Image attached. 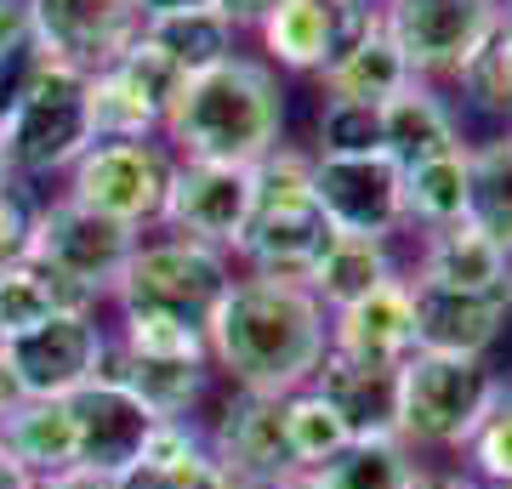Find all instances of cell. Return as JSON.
Wrapping results in <instances>:
<instances>
[{"instance_id":"46","label":"cell","mask_w":512,"mask_h":489,"mask_svg":"<svg viewBox=\"0 0 512 489\" xmlns=\"http://www.w3.org/2000/svg\"><path fill=\"white\" fill-rule=\"evenodd\" d=\"M23 404V387H18V376H12V364H6V347H0V421L12 416Z\"/></svg>"},{"instance_id":"44","label":"cell","mask_w":512,"mask_h":489,"mask_svg":"<svg viewBox=\"0 0 512 489\" xmlns=\"http://www.w3.org/2000/svg\"><path fill=\"white\" fill-rule=\"evenodd\" d=\"M404 489H478L467 472H433V467H416V478Z\"/></svg>"},{"instance_id":"45","label":"cell","mask_w":512,"mask_h":489,"mask_svg":"<svg viewBox=\"0 0 512 489\" xmlns=\"http://www.w3.org/2000/svg\"><path fill=\"white\" fill-rule=\"evenodd\" d=\"M490 57H495V69L507 74V86H512V12H501V29H495V40H490Z\"/></svg>"},{"instance_id":"29","label":"cell","mask_w":512,"mask_h":489,"mask_svg":"<svg viewBox=\"0 0 512 489\" xmlns=\"http://www.w3.org/2000/svg\"><path fill=\"white\" fill-rule=\"evenodd\" d=\"M234 35H239V29L222 18L217 6L143 23V40L154 46V52L171 57L188 80H194V74H205V69H217V63H228V57H234Z\"/></svg>"},{"instance_id":"13","label":"cell","mask_w":512,"mask_h":489,"mask_svg":"<svg viewBox=\"0 0 512 489\" xmlns=\"http://www.w3.org/2000/svg\"><path fill=\"white\" fill-rule=\"evenodd\" d=\"M29 29L52 63L97 74L137 40L143 23L131 0H29Z\"/></svg>"},{"instance_id":"19","label":"cell","mask_w":512,"mask_h":489,"mask_svg":"<svg viewBox=\"0 0 512 489\" xmlns=\"http://www.w3.org/2000/svg\"><path fill=\"white\" fill-rule=\"evenodd\" d=\"M330 353L365 364H404L416 353V319H410V279H387L365 302L330 313Z\"/></svg>"},{"instance_id":"49","label":"cell","mask_w":512,"mask_h":489,"mask_svg":"<svg viewBox=\"0 0 512 489\" xmlns=\"http://www.w3.org/2000/svg\"><path fill=\"white\" fill-rule=\"evenodd\" d=\"M336 12H376V0H330Z\"/></svg>"},{"instance_id":"30","label":"cell","mask_w":512,"mask_h":489,"mask_svg":"<svg viewBox=\"0 0 512 489\" xmlns=\"http://www.w3.org/2000/svg\"><path fill=\"white\" fill-rule=\"evenodd\" d=\"M399 188H404V222H421L427 234L450 228V222H467V148L404 165Z\"/></svg>"},{"instance_id":"39","label":"cell","mask_w":512,"mask_h":489,"mask_svg":"<svg viewBox=\"0 0 512 489\" xmlns=\"http://www.w3.org/2000/svg\"><path fill=\"white\" fill-rule=\"evenodd\" d=\"M29 245V205L18 200V188H0V268L18 262Z\"/></svg>"},{"instance_id":"11","label":"cell","mask_w":512,"mask_h":489,"mask_svg":"<svg viewBox=\"0 0 512 489\" xmlns=\"http://www.w3.org/2000/svg\"><path fill=\"white\" fill-rule=\"evenodd\" d=\"M6 347V364L18 376L23 399H69L86 381L103 376V359H109V330L97 313H57L29 336H12Z\"/></svg>"},{"instance_id":"1","label":"cell","mask_w":512,"mask_h":489,"mask_svg":"<svg viewBox=\"0 0 512 489\" xmlns=\"http://www.w3.org/2000/svg\"><path fill=\"white\" fill-rule=\"evenodd\" d=\"M205 342H211V370H222L239 393L285 399L296 387H308L313 370L325 364L330 313L319 308L308 285L245 273L222 296Z\"/></svg>"},{"instance_id":"53","label":"cell","mask_w":512,"mask_h":489,"mask_svg":"<svg viewBox=\"0 0 512 489\" xmlns=\"http://www.w3.org/2000/svg\"><path fill=\"white\" fill-rule=\"evenodd\" d=\"M501 12H512V0H507V6H501Z\"/></svg>"},{"instance_id":"34","label":"cell","mask_w":512,"mask_h":489,"mask_svg":"<svg viewBox=\"0 0 512 489\" xmlns=\"http://www.w3.org/2000/svg\"><path fill=\"white\" fill-rule=\"evenodd\" d=\"M319 154H330V160L382 154V103L325 97V109H319Z\"/></svg>"},{"instance_id":"24","label":"cell","mask_w":512,"mask_h":489,"mask_svg":"<svg viewBox=\"0 0 512 489\" xmlns=\"http://www.w3.org/2000/svg\"><path fill=\"white\" fill-rule=\"evenodd\" d=\"M57 313H97V302L86 290H74L69 279H57L52 268L29 262V256L0 268V342L29 336V330H40Z\"/></svg>"},{"instance_id":"56","label":"cell","mask_w":512,"mask_h":489,"mask_svg":"<svg viewBox=\"0 0 512 489\" xmlns=\"http://www.w3.org/2000/svg\"><path fill=\"white\" fill-rule=\"evenodd\" d=\"M478 489H484V484H478Z\"/></svg>"},{"instance_id":"18","label":"cell","mask_w":512,"mask_h":489,"mask_svg":"<svg viewBox=\"0 0 512 489\" xmlns=\"http://www.w3.org/2000/svg\"><path fill=\"white\" fill-rule=\"evenodd\" d=\"M342 416L348 438H399V364H365L348 353H325L308 381Z\"/></svg>"},{"instance_id":"21","label":"cell","mask_w":512,"mask_h":489,"mask_svg":"<svg viewBox=\"0 0 512 489\" xmlns=\"http://www.w3.org/2000/svg\"><path fill=\"white\" fill-rule=\"evenodd\" d=\"M103 381H120L131 399L154 410L160 421H188L200 410L205 387H211V364L205 359H143L109 336V359H103Z\"/></svg>"},{"instance_id":"31","label":"cell","mask_w":512,"mask_h":489,"mask_svg":"<svg viewBox=\"0 0 512 489\" xmlns=\"http://www.w3.org/2000/svg\"><path fill=\"white\" fill-rule=\"evenodd\" d=\"M467 222L484 228L512 256V143L507 137L467 148Z\"/></svg>"},{"instance_id":"12","label":"cell","mask_w":512,"mask_h":489,"mask_svg":"<svg viewBox=\"0 0 512 489\" xmlns=\"http://www.w3.org/2000/svg\"><path fill=\"white\" fill-rule=\"evenodd\" d=\"M313 200L330 217L336 234H359V239H393V228L404 222V188H399V165L387 154H348L330 160L313 154Z\"/></svg>"},{"instance_id":"16","label":"cell","mask_w":512,"mask_h":489,"mask_svg":"<svg viewBox=\"0 0 512 489\" xmlns=\"http://www.w3.org/2000/svg\"><path fill=\"white\" fill-rule=\"evenodd\" d=\"M410 319H416V353L490 359V347L507 330V296H478V290L410 279Z\"/></svg>"},{"instance_id":"35","label":"cell","mask_w":512,"mask_h":489,"mask_svg":"<svg viewBox=\"0 0 512 489\" xmlns=\"http://www.w3.org/2000/svg\"><path fill=\"white\" fill-rule=\"evenodd\" d=\"M126 353H143V359H205L211 364V342L200 330L177 325V319H160V313H120V330H109Z\"/></svg>"},{"instance_id":"37","label":"cell","mask_w":512,"mask_h":489,"mask_svg":"<svg viewBox=\"0 0 512 489\" xmlns=\"http://www.w3.org/2000/svg\"><path fill=\"white\" fill-rule=\"evenodd\" d=\"M40 69H46V52H40L35 40H23V46H12V52H0V126H6L12 109L29 97V86L40 80Z\"/></svg>"},{"instance_id":"8","label":"cell","mask_w":512,"mask_h":489,"mask_svg":"<svg viewBox=\"0 0 512 489\" xmlns=\"http://www.w3.org/2000/svg\"><path fill=\"white\" fill-rule=\"evenodd\" d=\"M171 165L177 160L154 137H143V143H92L69 165V200L143 234V228H160Z\"/></svg>"},{"instance_id":"51","label":"cell","mask_w":512,"mask_h":489,"mask_svg":"<svg viewBox=\"0 0 512 489\" xmlns=\"http://www.w3.org/2000/svg\"><path fill=\"white\" fill-rule=\"evenodd\" d=\"M501 399H507V404H512V381H501Z\"/></svg>"},{"instance_id":"5","label":"cell","mask_w":512,"mask_h":489,"mask_svg":"<svg viewBox=\"0 0 512 489\" xmlns=\"http://www.w3.org/2000/svg\"><path fill=\"white\" fill-rule=\"evenodd\" d=\"M234 290V262L211 245H194V239H137L120 285H114V308L120 313H160V319H177V325L211 336V319H217L222 296Z\"/></svg>"},{"instance_id":"33","label":"cell","mask_w":512,"mask_h":489,"mask_svg":"<svg viewBox=\"0 0 512 489\" xmlns=\"http://www.w3.org/2000/svg\"><path fill=\"white\" fill-rule=\"evenodd\" d=\"M279 416H285V444H291L296 472H319L330 455H342L353 444L348 427H342V416H336L313 387L285 393V399H279Z\"/></svg>"},{"instance_id":"27","label":"cell","mask_w":512,"mask_h":489,"mask_svg":"<svg viewBox=\"0 0 512 489\" xmlns=\"http://www.w3.org/2000/svg\"><path fill=\"white\" fill-rule=\"evenodd\" d=\"M0 444L29 478H52L74 467V421L63 399H23L0 421Z\"/></svg>"},{"instance_id":"40","label":"cell","mask_w":512,"mask_h":489,"mask_svg":"<svg viewBox=\"0 0 512 489\" xmlns=\"http://www.w3.org/2000/svg\"><path fill=\"white\" fill-rule=\"evenodd\" d=\"M23 40H35V29H29V0H0V52H12Z\"/></svg>"},{"instance_id":"43","label":"cell","mask_w":512,"mask_h":489,"mask_svg":"<svg viewBox=\"0 0 512 489\" xmlns=\"http://www.w3.org/2000/svg\"><path fill=\"white\" fill-rule=\"evenodd\" d=\"M205 6H217V0H131V12H137V23L177 18V12H205Z\"/></svg>"},{"instance_id":"4","label":"cell","mask_w":512,"mask_h":489,"mask_svg":"<svg viewBox=\"0 0 512 489\" xmlns=\"http://www.w3.org/2000/svg\"><path fill=\"white\" fill-rule=\"evenodd\" d=\"M501 404V376L490 359H444L410 353L399 364V444L410 455L456 450L478 433V421Z\"/></svg>"},{"instance_id":"36","label":"cell","mask_w":512,"mask_h":489,"mask_svg":"<svg viewBox=\"0 0 512 489\" xmlns=\"http://www.w3.org/2000/svg\"><path fill=\"white\" fill-rule=\"evenodd\" d=\"M461 455H467V478L484 489H512V404L501 399L490 410V416L478 421V433L461 444Z\"/></svg>"},{"instance_id":"26","label":"cell","mask_w":512,"mask_h":489,"mask_svg":"<svg viewBox=\"0 0 512 489\" xmlns=\"http://www.w3.org/2000/svg\"><path fill=\"white\" fill-rule=\"evenodd\" d=\"M387 279H399L387 239L336 234V245H330V251L319 256V268L308 273V290L319 296L325 313H342V308H353V302H365L370 290H382Z\"/></svg>"},{"instance_id":"54","label":"cell","mask_w":512,"mask_h":489,"mask_svg":"<svg viewBox=\"0 0 512 489\" xmlns=\"http://www.w3.org/2000/svg\"><path fill=\"white\" fill-rule=\"evenodd\" d=\"M228 489H245V484H228Z\"/></svg>"},{"instance_id":"22","label":"cell","mask_w":512,"mask_h":489,"mask_svg":"<svg viewBox=\"0 0 512 489\" xmlns=\"http://www.w3.org/2000/svg\"><path fill=\"white\" fill-rule=\"evenodd\" d=\"M456 148H461V126L433 86L410 80L404 91H393L382 103V154L399 171L421 160H439V154H456Z\"/></svg>"},{"instance_id":"9","label":"cell","mask_w":512,"mask_h":489,"mask_svg":"<svg viewBox=\"0 0 512 489\" xmlns=\"http://www.w3.org/2000/svg\"><path fill=\"white\" fill-rule=\"evenodd\" d=\"M256 205V165H217V160H177L171 165V188H165L160 228L194 245L234 256L245 239Z\"/></svg>"},{"instance_id":"50","label":"cell","mask_w":512,"mask_h":489,"mask_svg":"<svg viewBox=\"0 0 512 489\" xmlns=\"http://www.w3.org/2000/svg\"><path fill=\"white\" fill-rule=\"evenodd\" d=\"M12 182L18 177H12V160H6V143H0V188H12Z\"/></svg>"},{"instance_id":"15","label":"cell","mask_w":512,"mask_h":489,"mask_svg":"<svg viewBox=\"0 0 512 489\" xmlns=\"http://www.w3.org/2000/svg\"><path fill=\"white\" fill-rule=\"evenodd\" d=\"M205 444L222 461V472L245 489H268L274 478L296 472L279 399H268V393H239L234 387L228 404H222V416L205 427Z\"/></svg>"},{"instance_id":"17","label":"cell","mask_w":512,"mask_h":489,"mask_svg":"<svg viewBox=\"0 0 512 489\" xmlns=\"http://www.w3.org/2000/svg\"><path fill=\"white\" fill-rule=\"evenodd\" d=\"M319 80H325V97L387 103V97H393V91H404L416 74H410V63H404L399 40L387 35L382 6H376V12H348L342 40H336V57L319 69Z\"/></svg>"},{"instance_id":"3","label":"cell","mask_w":512,"mask_h":489,"mask_svg":"<svg viewBox=\"0 0 512 489\" xmlns=\"http://www.w3.org/2000/svg\"><path fill=\"white\" fill-rule=\"evenodd\" d=\"M313 160L296 148H274L256 165V205L239 239V262L262 279H291L308 285V273L319 268V256L336 245V228L313 200Z\"/></svg>"},{"instance_id":"23","label":"cell","mask_w":512,"mask_h":489,"mask_svg":"<svg viewBox=\"0 0 512 489\" xmlns=\"http://www.w3.org/2000/svg\"><path fill=\"white\" fill-rule=\"evenodd\" d=\"M416 279L450 285V290H478V296H507L512 256L501 251L484 228L450 222V228H433V234H427V251H421Z\"/></svg>"},{"instance_id":"10","label":"cell","mask_w":512,"mask_h":489,"mask_svg":"<svg viewBox=\"0 0 512 489\" xmlns=\"http://www.w3.org/2000/svg\"><path fill=\"white\" fill-rule=\"evenodd\" d=\"M382 23L416 80L461 74L501 29V0H387Z\"/></svg>"},{"instance_id":"32","label":"cell","mask_w":512,"mask_h":489,"mask_svg":"<svg viewBox=\"0 0 512 489\" xmlns=\"http://www.w3.org/2000/svg\"><path fill=\"white\" fill-rule=\"evenodd\" d=\"M416 455L404 450L399 438H353L342 455H330L319 467L325 489H404L416 478Z\"/></svg>"},{"instance_id":"55","label":"cell","mask_w":512,"mask_h":489,"mask_svg":"<svg viewBox=\"0 0 512 489\" xmlns=\"http://www.w3.org/2000/svg\"><path fill=\"white\" fill-rule=\"evenodd\" d=\"M507 143H512V131H507Z\"/></svg>"},{"instance_id":"47","label":"cell","mask_w":512,"mask_h":489,"mask_svg":"<svg viewBox=\"0 0 512 489\" xmlns=\"http://www.w3.org/2000/svg\"><path fill=\"white\" fill-rule=\"evenodd\" d=\"M29 484H35V478H29V472L6 455V444H0V489H29Z\"/></svg>"},{"instance_id":"38","label":"cell","mask_w":512,"mask_h":489,"mask_svg":"<svg viewBox=\"0 0 512 489\" xmlns=\"http://www.w3.org/2000/svg\"><path fill=\"white\" fill-rule=\"evenodd\" d=\"M456 80H461V91H467L484 114H507V120H512V86H507V74L495 69L490 46H484V52H478L473 63L456 74Z\"/></svg>"},{"instance_id":"28","label":"cell","mask_w":512,"mask_h":489,"mask_svg":"<svg viewBox=\"0 0 512 489\" xmlns=\"http://www.w3.org/2000/svg\"><path fill=\"white\" fill-rule=\"evenodd\" d=\"M86 97H92V131L97 143H143L154 131H165V109L143 91V80L114 57L109 69H97L86 80Z\"/></svg>"},{"instance_id":"25","label":"cell","mask_w":512,"mask_h":489,"mask_svg":"<svg viewBox=\"0 0 512 489\" xmlns=\"http://www.w3.org/2000/svg\"><path fill=\"white\" fill-rule=\"evenodd\" d=\"M342 23H348V12H336L330 0H285L256 29H262V46H268V57H274L279 69L319 74L336 57Z\"/></svg>"},{"instance_id":"6","label":"cell","mask_w":512,"mask_h":489,"mask_svg":"<svg viewBox=\"0 0 512 489\" xmlns=\"http://www.w3.org/2000/svg\"><path fill=\"white\" fill-rule=\"evenodd\" d=\"M86 80H92V74L63 69V63L46 57V69H40V80L29 86V97H23L18 109H12V120L0 126L12 177H52V171H69V165L97 143Z\"/></svg>"},{"instance_id":"48","label":"cell","mask_w":512,"mask_h":489,"mask_svg":"<svg viewBox=\"0 0 512 489\" xmlns=\"http://www.w3.org/2000/svg\"><path fill=\"white\" fill-rule=\"evenodd\" d=\"M268 489H325V484H319V472H285V478H274Z\"/></svg>"},{"instance_id":"42","label":"cell","mask_w":512,"mask_h":489,"mask_svg":"<svg viewBox=\"0 0 512 489\" xmlns=\"http://www.w3.org/2000/svg\"><path fill=\"white\" fill-rule=\"evenodd\" d=\"M29 489H114V478L86 472V467H63V472H52V478H35Z\"/></svg>"},{"instance_id":"7","label":"cell","mask_w":512,"mask_h":489,"mask_svg":"<svg viewBox=\"0 0 512 489\" xmlns=\"http://www.w3.org/2000/svg\"><path fill=\"white\" fill-rule=\"evenodd\" d=\"M137 239H143L137 228L97 217V211H86V205H74L63 194L46 211H29V245H23V256L40 262V268H52L57 279H69L74 290H86L92 302H109L131 251H137Z\"/></svg>"},{"instance_id":"41","label":"cell","mask_w":512,"mask_h":489,"mask_svg":"<svg viewBox=\"0 0 512 489\" xmlns=\"http://www.w3.org/2000/svg\"><path fill=\"white\" fill-rule=\"evenodd\" d=\"M279 6H285V0H217V12L234 23V29H251V23H262L268 12H279Z\"/></svg>"},{"instance_id":"20","label":"cell","mask_w":512,"mask_h":489,"mask_svg":"<svg viewBox=\"0 0 512 489\" xmlns=\"http://www.w3.org/2000/svg\"><path fill=\"white\" fill-rule=\"evenodd\" d=\"M234 478L222 472V461L205 444V427L194 416L188 421H160L148 433L143 455L131 461L114 489H228Z\"/></svg>"},{"instance_id":"52","label":"cell","mask_w":512,"mask_h":489,"mask_svg":"<svg viewBox=\"0 0 512 489\" xmlns=\"http://www.w3.org/2000/svg\"><path fill=\"white\" fill-rule=\"evenodd\" d=\"M507 319H512V279H507Z\"/></svg>"},{"instance_id":"2","label":"cell","mask_w":512,"mask_h":489,"mask_svg":"<svg viewBox=\"0 0 512 489\" xmlns=\"http://www.w3.org/2000/svg\"><path fill=\"white\" fill-rule=\"evenodd\" d=\"M165 137L183 160L262 165L274 148H285V91L268 63L234 52L183 86L165 114Z\"/></svg>"},{"instance_id":"14","label":"cell","mask_w":512,"mask_h":489,"mask_svg":"<svg viewBox=\"0 0 512 489\" xmlns=\"http://www.w3.org/2000/svg\"><path fill=\"white\" fill-rule=\"evenodd\" d=\"M63 404H69V421H74V467L103 472V478H120L143 455L148 433L160 427L154 410H143L120 381H103V376L86 381Z\"/></svg>"}]
</instances>
